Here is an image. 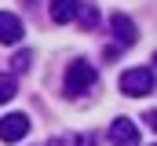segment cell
Segmentation results:
<instances>
[{
	"instance_id": "obj_1",
	"label": "cell",
	"mask_w": 157,
	"mask_h": 146,
	"mask_svg": "<svg viewBox=\"0 0 157 146\" xmlns=\"http://www.w3.org/2000/svg\"><path fill=\"white\" fill-rule=\"evenodd\" d=\"M95 80H99V73H95V66L91 62H84V59H77V62H70L66 66V77H62V88H66V95H84V91H91L95 88Z\"/></svg>"
},
{
	"instance_id": "obj_2",
	"label": "cell",
	"mask_w": 157,
	"mask_h": 146,
	"mask_svg": "<svg viewBox=\"0 0 157 146\" xmlns=\"http://www.w3.org/2000/svg\"><path fill=\"white\" fill-rule=\"evenodd\" d=\"M121 91L132 99H143L154 91V66H135V70L121 73Z\"/></svg>"
},
{
	"instance_id": "obj_3",
	"label": "cell",
	"mask_w": 157,
	"mask_h": 146,
	"mask_svg": "<svg viewBox=\"0 0 157 146\" xmlns=\"http://www.w3.org/2000/svg\"><path fill=\"white\" fill-rule=\"evenodd\" d=\"M26 132H29L26 113H7L0 121V143H18V139H26Z\"/></svg>"
},
{
	"instance_id": "obj_4",
	"label": "cell",
	"mask_w": 157,
	"mask_h": 146,
	"mask_svg": "<svg viewBox=\"0 0 157 146\" xmlns=\"http://www.w3.org/2000/svg\"><path fill=\"white\" fill-rule=\"evenodd\" d=\"M110 143L113 146H139V128L128 121V117H117L110 124Z\"/></svg>"
},
{
	"instance_id": "obj_5",
	"label": "cell",
	"mask_w": 157,
	"mask_h": 146,
	"mask_svg": "<svg viewBox=\"0 0 157 146\" xmlns=\"http://www.w3.org/2000/svg\"><path fill=\"white\" fill-rule=\"evenodd\" d=\"M110 29H113V36H117V44H124V48H132L135 40H139V33H135V22L128 18V15H110Z\"/></svg>"
},
{
	"instance_id": "obj_6",
	"label": "cell",
	"mask_w": 157,
	"mask_h": 146,
	"mask_svg": "<svg viewBox=\"0 0 157 146\" xmlns=\"http://www.w3.org/2000/svg\"><path fill=\"white\" fill-rule=\"evenodd\" d=\"M22 18L11 15V11H0V44H18L22 40Z\"/></svg>"
},
{
	"instance_id": "obj_7",
	"label": "cell",
	"mask_w": 157,
	"mask_h": 146,
	"mask_svg": "<svg viewBox=\"0 0 157 146\" xmlns=\"http://www.w3.org/2000/svg\"><path fill=\"white\" fill-rule=\"evenodd\" d=\"M77 7H80V0H51L48 4V15H51L55 26H66V22L77 18Z\"/></svg>"
},
{
	"instance_id": "obj_8",
	"label": "cell",
	"mask_w": 157,
	"mask_h": 146,
	"mask_svg": "<svg viewBox=\"0 0 157 146\" xmlns=\"http://www.w3.org/2000/svg\"><path fill=\"white\" fill-rule=\"evenodd\" d=\"M77 18H80L84 29H95V26H99V7H95V4H80V7H77Z\"/></svg>"
},
{
	"instance_id": "obj_9",
	"label": "cell",
	"mask_w": 157,
	"mask_h": 146,
	"mask_svg": "<svg viewBox=\"0 0 157 146\" xmlns=\"http://www.w3.org/2000/svg\"><path fill=\"white\" fill-rule=\"evenodd\" d=\"M15 91H18V88H15V77H11V73H0V102H11Z\"/></svg>"
},
{
	"instance_id": "obj_10",
	"label": "cell",
	"mask_w": 157,
	"mask_h": 146,
	"mask_svg": "<svg viewBox=\"0 0 157 146\" xmlns=\"http://www.w3.org/2000/svg\"><path fill=\"white\" fill-rule=\"evenodd\" d=\"M29 66H33V51H18V55L11 59V70L15 73H26Z\"/></svg>"
},
{
	"instance_id": "obj_11",
	"label": "cell",
	"mask_w": 157,
	"mask_h": 146,
	"mask_svg": "<svg viewBox=\"0 0 157 146\" xmlns=\"http://www.w3.org/2000/svg\"><path fill=\"white\" fill-rule=\"evenodd\" d=\"M73 146H95V135H88V132H84V135L73 139Z\"/></svg>"
},
{
	"instance_id": "obj_12",
	"label": "cell",
	"mask_w": 157,
	"mask_h": 146,
	"mask_svg": "<svg viewBox=\"0 0 157 146\" xmlns=\"http://www.w3.org/2000/svg\"><path fill=\"white\" fill-rule=\"evenodd\" d=\"M48 146H62V139H51V143H48Z\"/></svg>"
}]
</instances>
